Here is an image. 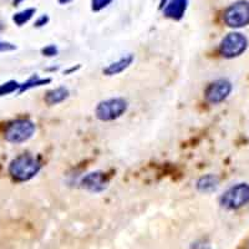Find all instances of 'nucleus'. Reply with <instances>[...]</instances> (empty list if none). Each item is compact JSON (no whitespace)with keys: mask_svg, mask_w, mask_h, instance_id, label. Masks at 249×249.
I'll list each match as a JSON object with an SVG mask.
<instances>
[{"mask_svg":"<svg viewBox=\"0 0 249 249\" xmlns=\"http://www.w3.org/2000/svg\"><path fill=\"white\" fill-rule=\"evenodd\" d=\"M113 0H91V9L92 12H101L105 8H107Z\"/></svg>","mask_w":249,"mask_h":249,"instance_id":"obj_16","label":"nucleus"},{"mask_svg":"<svg viewBox=\"0 0 249 249\" xmlns=\"http://www.w3.org/2000/svg\"><path fill=\"white\" fill-rule=\"evenodd\" d=\"M107 183L108 182L107 179H106L105 175L102 172H100V171L88 173V175L81 179L82 188H85V190L95 193L102 192L104 190H106Z\"/></svg>","mask_w":249,"mask_h":249,"instance_id":"obj_8","label":"nucleus"},{"mask_svg":"<svg viewBox=\"0 0 249 249\" xmlns=\"http://www.w3.org/2000/svg\"><path fill=\"white\" fill-rule=\"evenodd\" d=\"M35 124L29 119H18L12 121L4 131V140L10 143H23L30 140L35 133Z\"/></svg>","mask_w":249,"mask_h":249,"instance_id":"obj_2","label":"nucleus"},{"mask_svg":"<svg viewBox=\"0 0 249 249\" xmlns=\"http://www.w3.org/2000/svg\"><path fill=\"white\" fill-rule=\"evenodd\" d=\"M219 203L227 210H239L249 203V184L238 183L226 191L219 198Z\"/></svg>","mask_w":249,"mask_h":249,"instance_id":"obj_3","label":"nucleus"},{"mask_svg":"<svg viewBox=\"0 0 249 249\" xmlns=\"http://www.w3.org/2000/svg\"><path fill=\"white\" fill-rule=\"evenodd\" d=\"M48 23H49V17L48 15L44 14V15H41L40 18H37V20L35 21L34 26H36V28H41V26L46 25Z\"/></svg>","mask_w":249,"mask_h":249,"instance_id":"obj_18","label":"nucleus"},{"mask_svg":"<svg viewBox=\"0 0 249 249\" xmlns=\"http://www.w3.org/2000/svg\"><path fill=\"white\" fill-rule=\"evenodd\" d=\"M36 13V9L34 8H28V9H24L21 12H18L13 15V21L15 23V25L18 26H23L25 25L26 23H29L33 17L35 15Z\"/></svg>","mask_w":249,"mask_h":249,"instance_id":"obj_13","label":"nucleus"},{"mask_svg":"<svg viewBox=\"0 0 249 249\" xmlns=\"http://www.w3.org/2000/svg\"><path fill=\"white\" fill-rule=\"evenodd\" d=\"M13 50H15V45H13V44L10 43H6V41H0V53Z\"/></svg>","mask_w":249,"mask_h":249,"instance_id":"obj_19","label":"nucleus"},{"mask_svg":"<svg viewBox=\"0 0 249 249\" xmlns=\"http://www.w3.org/2000/svg\"><path fill=\"white\" fill-rule=\"evenodd\" d=\"M20 84L15 80H9V81L4 82L0 85V97L6 96V95H10V93H14L15 91H19Z\"/></svg>","mask_w":249,"mask_h":249,"instance_id":"obj_15","label":"nucleus"},{"mask_svg":"<svg viewBox=\"0 0 249 249\" xmlns=\"http://www.w3.org/2000/svg\"><path fill=\"white\" fill-rule=\"evenodd\" d=\"M248 48V40L241 33H230L222 39L219 44V53L227 59L241 56Z\"/></svg>","mask_w":249,"mask_h":249,"instance_id":"obj_6","label":"nucleus"},{"mask_svg":"<svg viewBox=\"0 0 249 249\" xmlns=\"http://www.w3.org/2000/svg\"><path fill=\"white\" fill-rule=\"evenodd\" d=\"M219 186V178L215 175H206L197 181V190L203 193H211Z\"/></svg>","mask_w":249,"mask_h":249,"instance_id":"obj_11","label":"nucleus"},{"mask_svg":"<svg viewBox=\"0 0 249 249\" xmlns=\"http://www.w3.org/2000/svg\"><path fill=\"white\" fill-rule=\"evenodd\" d=\"M21 3H23V0H14V3L13 4H14V6H19Z\"/></svg>","mask_w":249,"mask_h":249,"instance_id":"obj_21","label":"nucleus"},{"mask_svg":"<svg viewBox=\"0 0 249 249\" xmlns=\"http://www.w3.org/2000/svg\"><path fill=\"white\" fill-rule=\"evenodd\" d=\"M69 97V90L64 86L54 89V90L49 91L45 96V102L48 105H57L60 102L65 101Z\"/></svg>","mask_w":249,"mask_h":249,"instance_id":"obj_12","label":"nucleus"},{"mask_svg":"<svg viewBox=\"0 0 249 249\" xmlns=\"http://www.w3.org/2000/svg\"><path fill=\"white\" fill-rule=\"evenodd\" d=\"M43 54L46 56H55L57 54V49L55 45H49L43 49Z\"/></svg>","mask_w":249,"mask_h":249,"instance_id":"obj_17","label":"nucleus"},{"mask_svg":"<svg viewBox=\"0 0 249 249\" xmlns=\"http://www.w3.org/2000/svg\"><path fill=\"white\" fill-rule=\"evenodd\" d=\"M223 20L230 28H244L249 24V1L239 0L224 10Z\"/></svg>","mask_w":249,"mask_h":249,"instance_id":"obj_5","label":"nucleus"},{"mask_svg":"<svg viewBox=\"0 0 249 249\" xmlns=\"http://www.w3.org/2000/svg\"><path fill=\"white\" fill-rule=\"evenodd\" d=\"M167 1L168 0H161V3H160V8H163L164 5H166V4H167Z\"/></svg>","mask_w":249,"mask_h":249,"instance_id":"obj_20","label":"nucleus"},{"mask_svg":"<svg viewBox=\"0 0 249 249\" xmlns=\"http://www.w3.org/2000/svg\"><path fill=\"white\" fill-rule=\"evenodd\" d=\"M133 61V55L132 54H127L124 55V56L120 57L117 61L111 62L110 65L107 68L104 69V74L107 75V76H113V75H117L122 71H124L128 66L132 64Z\"/></svg>","mask_w":249,"mask_h":249,"instance_id":"obj_10","label":"nucleus"},{"mask_svg":"<svg viewBox=\"0 0 249 249\" xmlns=\"http://www.w3.org/2000/svg\"><path fill=\"white\" fill-rule=\"evenodd\" d=\"M51 80L50 79H40L37 75H33L28 81H25L24 84H20L19 92H24V91H28L33 88H37V86L45 85V84H49Z\"/></svg>","mask_w":249,"mask_h":249,"instance_id":"obj_14","label":"nucleus"},{"mask_svg":"<svg viewBox=\"0 0 249 249\" xmlns=\"http://www.w3.org/2000/svg\"><path fill=\"white\" fill-rule=\"evenodd\" d=\"M128 104L122 97H112V99L101 101L96 106L95 115L100 121H113L119 119L127 111Z\"/></svg>","mask_w":249,"mask_h":249,"instance_id":"obj_4","label":"nucleus"},{"mask_svg":"<svg viewBox=\"0 0 249 249\" xmlns=\"http://www.w3.org/2000/svg\"><path fill=\"white\" fill-rule=\"evenodd\" d=\"M40 170H41V163L39 160L28 153L15 157L9 163L8 167L9 175L17 182H25L34 178Z\"/></svg>","mask_w":249,"mask_h":249,"instance_id":"obj_1","label":"nucleus"},{"mask_svg":"<svg viewBox=\"0 0 249 249\" xmlns=\"http://www.w3.org/2000/svg\"><path fill=\"white\" fill-rule=\"evenodd\" d=\"M232 92V84L228 80H217V81L212 82L208 88L206 89L204 92V97L210 104H219V102L224 101L227 97L230 96V93Z\"/></svg>","mask_w":249,"mask_h":249,"instance_id":"obj_7","label":"nucleus"},{"mask_svg":"<svg viewBox=\"0 0 249 249\" xmlns=\"http://www.w3.org/2000/svg\"><path fill=\"white\" fill-rule=\"evenodd\" d=\"M187 6H188V0H168L162 10L164 17L168 19L181 20L186 14Z\"/></svg>","mask_w":249,"mask_h":249,"instance_id":"obj_9","label":"nucleus"}]
</instances>
